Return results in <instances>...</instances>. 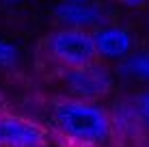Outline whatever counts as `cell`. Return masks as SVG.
I'll return each instance as SVG.
<instances>
[{
  "instance_id": "cell-6",
  "label": "cell",
  "mask_w": 149,
  "mask_h": 147,
  "mask_svg": "<svg viewBox=\"0 0 149 147\" xmlns=\"http://www.w3.org/2000/svg\"><path fill=\"white\" fill-rule=\"evenodd\" d=\"M95 54L102 63H123L130 54L136 52V37L123 24H106L93 33Z\"/></svg>"
},
{
  "instance_id": "cell-3",
  "label": "cell",
  "mask_w": 149,
  "mask_h": 147,
  "mask_svg": "<svg viewBox=\"0 0 149 147\" xmlns=\"http://www.w3.org/2000/svg\"><path fill=\"white\" fill-rule=\"evenodd\" d=\"M58 80L65 89V95L100 104L102 100L110 98V93L117 87V74L110 69V65L102 61H95L84 67L58 72Z\"/></svg>"
},
{
  "instance_id": "cell-10",
  "label": "cell",
  "mask_w": 149,
  "mask_h": 147,
  "mask_svg": "<svg viewBox=\"0 0 149 147\" xmlns=\"http://www.w3.org/2000/svg\"><path fill=\"white\" fill-rule=\"evenodd\" d=\"M138 110V117H141L143 130H145V136H149V89H141L138 93L132 95Z\"/></svg>"
},
{
  "instance_id": "cell-14",
  "label": "cell",
  "mask_w": 149,
  "mask_h": 147,
  "mask_svg": "<svg viewBox=\"0 0 149 147\" xmlns=\"http://www.w3.org/2000/svg\"><path fill=\"white\" fill-rule=\"evenodd\" d=\"M4 110V100H2V95H0V113Z\"/></svg>"
},
{
  "instance_id": "cell-11",
  "label": "cell",
  "mask_w": 149,
  "mask_h": 147,
  "mask_svg": "<svg viewBox=\"0 0 149 147\" xmlns=\"http://www.w3.org/2000/svg\"><path fill=\"white\" fill-rule=\"evenodd\" d=\"M117 2L123 4V7H127V9H141V7H145L149 0H117Z\"/></svg>"
},
{
  "instance_id": "cell-5",
  "label": "cell",
  "mask_w": 149,
  "mask_h": 147,
  "mask_svg": "<svg viewBox=\"0 0 149 147\" xmlns=\"http://www.w3.org/2000/svg\"><path fill=\"white\" fill-rule=\"evenodd\" d=\"M48 141V130L39 121L7 110L0 113V147H39Z\"/></svg>"
},
{
  "instance_id": "cell-12",
  "label": "cell",
  "mask_w": 149,
  "mask_h": 147,
  "mask_svg": "<svg viewBox=\"0 0 149 147\" xmlns=\"http://www.w3.org/2000/svg\"><path fill=\"white\" fill-rule=\"evenodd\" d=\"M58 2H69V4H80V2H93V0H58Z\"/></svg>"
},
{
  "instance_id": "cell-13",
  "label": "cell",
  "mask_w": 149,
  "mask_h": 147,
  "mask_svg": "<svg viewBox=\"0 0 149 147\" xmlns=\"http://www.w3.org/2000/svg\"><path fill=\"white\" fill-rule=\"evenodd\" d=\"M39 147H69V145H61V143H43V145H39Z\"/></svg>"
},
{
  "instance_id": "cell-9",
  "label": "cell",
  "mask_w": 149,
  "mask_h": 147,
  "mask_svg": "<svg viewBox=\"0 0 149 147\" xmlns=\"http://www.w3.org/2000/svg\"><path fill=\"white\" fill-rule=\"evenodd\" d=\"M22 65V48L13 41L0 39V74L13 72Z\"/></svg>"
},
{
  "instance_id": "cell-1",
  "label": "cell",
  "mask_w": 149,
  "mask_h": 147,
  "mask_svg": "<svg viewBox=\"0 0 149 147\" xmlns=\"http://www.w3.org/2000/svg\"><path fill=\"white\" fill-rule=\"evenodd\" d=\"M50 125L65 143L76 147H106L115 139L110 108L69 95L52 100Z\"/></svg>"
},
{
  "instance_id": "cell-7",
  "label": "cell",
  "mask_w": 149,
  "mask_h": 147,
  "mask_svg": "<svg viewBox=\"0 0 149 147\" xmlns=\"http://www.w3.org/2000/svg\"><path fill=\"white\" fill-rule=\"evenodd\" d=\"M110 119H112V130H115L117 139L138 141L145 136L134 98H117L115 104L110 106Z\"/></svg>"
},
{
  "instance_id": "cell-4",
  "label": "cell",
  "mask_w": 149,
  "mask_h": 147,
  "mask_svg": "<svg viewBox=\"0 0 149 147\" xmlns=\"http://www.w3.org/2000/svg\"><path fill=\"white\" fill-rule=\"evenodd\" d=\"M54 20L65 28H76V30H86L95 33L97 28L112 24V11L104 2H80V4H69V2H56L54 9Z\"/></svg>"
},
{
  "instance_id": "cell-8",
  "label": "cell",
  "mask_w": 149,
  "mask_h": 147,
  "mask_svg": "<svg viewBox=\"0 0 149 147\" xmlns=\"http://www.w3.org/2000/svg\"><path fill=\"white\" fill-rule=\"evenodd\" d=\"M115 74L121 80L149 84V48L147 50H136L134 54H130L123 63L117 65Z\"/></svg>"
},
{
  "instance_id": "cell-2",
  "label": "cell",
  "mask_w": 149,
  "mask_h": 147,
  "mask_svg": "<svg viewBox=\"0 0 149 147\" xmlns=\"http://www.w3.org/2000/svg\"><path fill=\"white\" fill-rule=\"evenodd\" d=\"M41 54L58 72L84 67L97 61L93 33L58 26L41 43Z\"/></svg>"
}]
</instances>
